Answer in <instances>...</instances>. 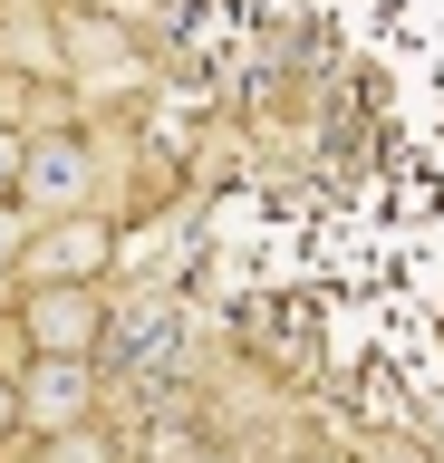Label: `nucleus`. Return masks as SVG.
I'll return each instance as SVG.
<instances>
[{"label":"nucleus","instance_id":"1","mask_svg":"<svg viewBox=\"0 0 444 463\" xmlns=\"http://www.w3.org/2000/svg\"><path fill=\"white\" fill-rule=\"evenodd\" d=\"M184 357H194V318H184L175 289H126L117 309H107V338H97V367H107V386H126V396H175L184 386Z\"/></svg>","mask_w":444,"mask_h":463},{"label":"nucleus","instance_id":"2","mask_svg":"<svg viewBox=\"0 0 444 463\" xmlns=\"http://www.w3.org/2000/svg\"><path fill=\"white\" fill-rule=\"evenodd\" d=\"M97 145L88 126H30V165H20V203H30L39 222H59V213H97Z\"/></svg>","mask_w":444,"mask_h":463},{"label":"nucleus","instance_id":"3","mask_svg":"<svg viewBox=\"0 0 444 463\" xmlns=\"http://www.w3.org/2000/svg\"><path fill=\"white\" fill-rule=\"evenodd\" d=\"M107 280H39L20 289V338H30V357H97V338H107Z\"/></svg>","mask_w":444,"mask_h":463},{"label":"nucleus","instance_id":"4","mask_svg":"<svg viewBox=\"0 0 444 463\" xmlns=\"http://www.w3.org/2000/svg\"><path fill=\"white\" fill-rule=\"evenodd\" d=\"M88 415H107V367L97 357H20V425H30V444L88 425Z\"/></svg>","mask_w":444,"mask_h":463},{"label":"nucleus","instance_id":"5","mask_svg":"<svg viewBox=\"0 0 444 463\" xmlns=\"http://www.w3.org/2000/svg\"><path fill=\"white\" fill-rule=\"evenodd\" d=\"M117 270V222L107 213H59V222L30 232V251H20V289L39 280H107Z\"/></svg>","mask_w":444,"mask_h":463},{"label":"nucleus","instance_id":"6","mask_svg":"<svg viewBox=\"0 0 444 463\" xmlns=\"http://www.w3.org/2000/svg\"><path fill=\"white\" fill-rule=\"evenodd\" d=\"M39 463H126V434L107 425V415H88V425H68L39 444Z\"/></svg>","mask_w":444,"mask_h":463},{"label":"nucleus","instance_id":"7","mask_svg":"<svg viewBox=\"0 0 444 463\" xmlns=\"http://www.w3.org/2000/svg\"><path fill=\"white\" fill-rule=\"evenodd\" d=\"M30 232H39V213L20 194H0V280L20 289V251H30Z\"/></svg>","mask_w":444,"mask_h":463},{"label":"nucleus","instance_id":"8","mask_svg":"<svg viewBox=\"0 0 444 463\" xmlns=\"http://www.w3.org/2000/svg\"><path fill=\"white\" fill-rule=\"evenodd\" d=\"M20 444H30V425H20V376L0 367V463L20 454Z\"/></svg>","mask_w":444,"mask_h":463},{"label":"nucleus","instance_id":"9","mask_svg":"<svg viewBox=\"0 0 444 463\" xmlns=\"http://www.w3.org/2000/svg\"><path fill=\"white\" fill-rule=\"evenodd\" d=\"M20 165H30V126L0 116V194H20Z\"/></svg>","mask_w":444,"mask_h":463},{"label":"nucleus","instance_id":"10","mask_svg":"<svg viewBox=\"0 0 444 463\" xmlns=\"http://www.w3.org/2000/svg\"><path fill=\"white\" fill-rule=\"evenodd\" d=\"M377 463H415V454H377Z\"/></svg>","mask_w":444,"mask_h":463},{"label":"nucleus","instance_id":"11","mask_svg":"<svg viewBox=\"0 0 444 463\" xmlns=\"http://www.w3.org/2000/svg\"><path fill=\"white\" fill-rule=\"evenodd\" d=\"M194 463H222V454H194Z\"/></svg>","mask_w":444,"mask_h":463},{"label":"nucleus","instance_id":"12","mask_svg":"<svg viewBox=\"0 0 444 463\" xmlns=\"http://www.w3.org/2000/svg\"><path fill=\"white\" fill-rule=\"evenodd\" d=\"M0 289H10V280H0ZM0 318H10V309H0Z\"/></svg>","mask_w":444,"mask_h":463}]
</instances>
